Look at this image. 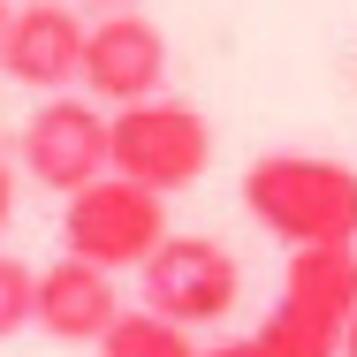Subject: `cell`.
Here are the masks:
<instances>
[{
  "instance_id": "obj_9",
  "label": "cell",
  "mask_w": 357,
  "mask_h": 357,
  "mask_svg": "<svg viewBox=\"0 0 357 357\" xmlns=\"http://www.w3.org/2000/svg\"><path fill=\"white\" fill-rule=\"evenodd\" d=\"M114 319H122V296H114L107 266H91V259L69 251L61 266L38 274V312H31L38 335H54V342H99Z\"/></svg>"
},
{
  "instance_id": "obj_14",
  "label": "cell",
  "mask_w": 357,
  "mask_h": 357,
  "mask_svg": "<svg viewBox=\"0 0 357 357\" xmlns=\"http://www.w3.org/2000/svg\"><path fill=\"white\" fill-rule=\"evenodd\" d=\"M8 15H15V0H0V38H8Z\"/></svg>"
},
{
  "instance_id": "obj_11",
  "label": "cell",
  "mask_w": 357,
  "mask_h": 357,
  "mask_svg": "<svg viewBox=\"0 0 357 357\" xmlns=\"http://www.w3.org/2000/svg\"><path fill=\"white\" fill-rule=\"evenodd\" d=\"M38 312V274L23 266V259H8L0 251V342L8 335H23V319Z\"/></svg>"
},
{
  "instance_id": "obj_5",
  "label": "cell",
  "mask_w": 357,
  "mask_h": 357,
  "mask_svg": "<svg viewBox=\"0 0 357 357\" xmlns=\"http://www.w3.org/2000/svg\"><path fill=\"white\" fill-rule=\"evenodd\" d=\"M114 167V114H99V99L84 91H54L31 122H23V175L31 183H46L54 198H69L84 183H99Z\"/></svg>"
},
{
  "instance_id": "obj_8",
  "label": "cell",
  "mask_w": 357,
  "mask_h": 357,
  "mask_svg": "<svg viewBox=\"0 0 357 357\" xmlns=\"http://www.w3.org/2000/svg\"><path fill=\"white\" fill-rule=\"evenodd\" d=\"M84 23H76L69 0H31L8 15V38H0V69L31 91H61L84 76Z\"/></svg>"
},
{
  "instance_id": "obj_6",
  "label": "cell",
  "mask_w": 357,
  "mask_h": 357,
  "mask_svg": "<svg viewBox=\"0 0 357 357\" xmlns=\"http://www.w3.org/2000/svg\"><path fill=\"white\" fill-rule=\"evenodd\" d=\"M137 274H144V304L167 312V319H183V327H213L243 296V266L213 236H167Z\"/></svg>"
},
{
  "instance_id": "obj_7",
  "label": "cell",
  "mask_w": 357,
  "mask_h": 357,
  "mask_svg": "<svg viewBox=\"0 0 357 357\" xmlns=\"http://www.w3.org/2000/svg\"><path fill=\"white\" fill-rule=\"evenodd\" d=\"M167 84V31L137 8H107L84 38V91L99 107H130Z\"/></svg>"
},
{
  "instance_id": "obj_4",
  "label": "cell",
  "mask_w": 357,
  "mask_h": 357,
  "mask_svg": "<svg viewBox=\"0 0 357 357\" xmlns=\"http://www.w3.org/2000/svg\"><path fill=\"white\" fill-rule=\"evenodd\" d=\"M61 243H69L76 259H91V266H144L160 243H167V206H160V190H144L130 175H99V183H84L69 190V206H61Z\"/></svg>"
},
{
  "instance_id": "obj_15",
  "label": "cell",
  "mask_w": 357,
  "mask_h": 357,
  "mask_svg": "<svg viewBox=\"0 0 357 357\" xmlns=\"http://www.w3.org/2000/svg\"><path fill=\"white\" fill-rule=\"evenodd\" d=\"M84 8H130V0H84Z\"/></svg>"
},
{
  "instance_id": "obj_2",
  "label": "cell",
  "mask_w": 357,
  "mask_h": 357,
  "mask_svg": "<svg viewBox=\"0 0 357 357\" xmlns=\"http://www.w3.org/2000/svg\"><path fill=\"white\" fill-rule=\"evenodd\" d=\"M243 213L289 251L357 243V167L319 152H266L243 167Z\"/></svg>"
},
{
  "instance_id": "obj_10",
  "label": "cell",
  "mask_w": 357,
  "mask_h": 357,
  "mask_svg": "<svg viewBox=\"0 0 357 357\" xmlns=\"http://www.w3.org/2000/svg\"><path fill=\"white\" fill-rule=\"evenodd\" d=\"M99 357H206V350L190 342L183 319H167V312L137 304V312H122V319L99 335Z\"/></svg>"
},
{
  "instance_id": "obj_3",
  "label": "cell",
  "mask_w": 357,
  "mask_h": 357,
  "mask_svg": "<svg viewBox=\"0 0 357 357\" xmlns=\"http://www.w3.org/2000/svg\"><path fill=\"white\" fill-rule=\"evenodd\" d=\"M206 167H213V122H206L190 99L152 91V99L114 107V175H130L144 190L175 198V190H190Z\"/></svg>"
},
{
  "instance_id": "obj_12",
  "label": "cell",
  "mask_w": 357,
  "mask_h": 357,
  "mask_svg": "<svg viewBox=\"0 0 357 357\" xmlns=\"http://www.w3.org/2000/svg\"><path fill=\"white\" fill-rule=\"evenodd\" d=\"M8 213H15V167L0 160V228H8Z\"/></svg>"
},
{
  "instance_id": "obj_1",
  "label": "cell",
  "mask_w": 357,
  "mask_h": 357,
  "mask_svg": "<svg viewBox=\"0 0 357 357\" xmlns=\"http://www.w3.org/2000/svg\"><path fill=\"white\" fill-rule=\"evenodd\" d=\"M350 312H357V243H312V251H289L266 327L213 342L206 357H342Z\"/></svg>"
},
{
  "instance_id": "obj_13",
  "label": "cell",
  "mask_w": 357,
  "mask_h": 357,
  "mask_svg": "<svg viewBox=\"0 0 357 357\" xmlns=\"http://www.w3.org/2000/svg\"><path fill=\"white\" fill-rule=\"evenodd\" d=\"M342 357H357V312H350V335H342Z\"/></svg>"
}]
</instances>
